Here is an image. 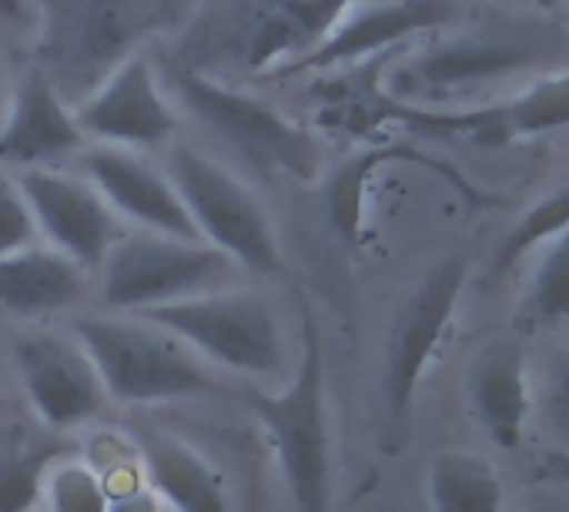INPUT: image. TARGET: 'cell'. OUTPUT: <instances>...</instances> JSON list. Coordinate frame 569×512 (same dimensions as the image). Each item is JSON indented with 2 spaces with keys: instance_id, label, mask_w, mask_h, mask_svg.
Segmentation results:
<instances>
[{
  "instance_id": "obj_22",
  "label": "cell",
  "mask_w": 569,
  "mask_h": 512,
  "mask_svg": "<svg viewBox=\"0 0 569 512\" xmlns=\"http://www.w3.org/2000/svg\"><path fill=\"white\" fill-rule=\"evenodd\" d=\"M509 138H539L569 128V71L532 81L522 94L502 104Z\"/></svg>"
},
{
  "instance_id": "obj_21",
  "label": "cell",
  "mask_w": 569,
  "mask_h": 512,
  "mask_svg": "<svg viewBox=\"0 0 569 512\" xmlns=\"http://www.w3.org/2000/svg\"><path fill=\"white\" fill-rule=\"evenodd\" d=\"M566 228H569V181L559 184L556 191L542 194L506 231V238L496 244V254H492V279H502L506 272H512L526 259V251L546 244L549 238H556Z\"/></svg>"
},
{
  "instance_id": "obj_23",
  "label": "cell",
  "mask_w": 569,
  "mask_h": 512,
  "mask_svg": "<svg viewBox=\"0 0 569 512\" xmlns=\"http://www.w3.org/2000/svg\"><path fill=\"white\" fill-rule=\"evenodd\" d=\"M522 312L532 325L559 322L569 315V228L546 241V251L522 299Z\"/></svg>"
},
{
  "instance_id": "obj_16",
  "label": "cell",
  "mask_w": 569,
  "mask_h": 512,
  "mask_svg": "<svg viewBox=\"0 0 569 512\" xmlns=\"http://www.w3.org/2000/svg\"><path fill=\"white\" fill-rule=\"evenodd\" d=\"M539 58V48L522 38L509 34H476V38H456L442 41L429 51H422L409 64L412 88L419 91H466L489 81H502L509 74L526 71Z\"/></svg>"
},
{
  "instance_id": "obj_26",
  "label": "cell",
  "mask_w": 569,
  "mask_h": 512,
  "mask_svg": "<svg viewBox=\"0 0 569 512\" xmlns=\"http://www.w3.org/2000/svg\"><path fill=\"white\" fill-rule=\"evenodd\" d=\"M542 419L546 429L562 442V449L569 452V352L556 362V369L546 379V392H542Z\"/></svg>"
},
{
  "instance_id": "obj_2",
  "label": "cell",
  "mask_w": 569,
  "mask_h": 512,
  "mask_svg": "<svg viewBox=\"0 0 569 512\" xmlns=\"http://www.w3.org/2000/svg\"><path fill=\"white\" fill-rule=\"evenodd\" d=\"M71 329L91 352L108 399L154 405L228 392L224 379L204 359L138 312L78 315Z\"/></svg>"
},
{
  "instance_id": "obj_17",
  "label": "cell",
  "mask_w": 569,
  "mask_h": 512,
  "mask_svg": "<svg viewBox=\"0 0 569 512\" xmlns=\"http://www.w3.org/2000/svg\"><path fill=\"white\" fill-rule=\"evenodd\" d=\"M469 412L486 439L506 452L519 449L529 419V379L522 349L512 342H489L466 375Z\"/></svg>"
},
{
  "instance_id": "obj_18",
  "label": "cell",
  "mask_w": 569,
  "mask_h": 512,
  "mask_svg": "<svg viewBox=\"0 0 569 512\" xmlns=\"http://www.w3.org/2000/svg\"><path fill=\"white\" fill-rule=\"evenodd\" d=\"M134 449L148 485L174 512H231L221 472L181 435L164 429H141L134 432Z\"/></svg>"
},
{
  "instance_id": "obj_3",
  "label": "cell",
  "mask_w": 569,
  "mask_h": 512,
  "mask_svg": "<svg viewBox=\"0 0 569 512\" xmlns=\"http://www.w3.org/2000/svg\"><path fill=\"white\" fill-rule=\"evenodd\" d=\"M164 168L201 241L224 251L241 272L274 275L281 269L274 221L244 178L208 151L181 141L168 144Z\"/></svg>"
},
{
  "instance_id": "obj_27",
  "label": "cell",
  "mask_w": 569,
  "mask_h": 512,
  "mask_svg": "<svg viewBox=\"0 0 569 512\" xmlns=\"http://www.w3.org/2000/svg\"><path fill=\"white\" fill-rule=\"evenodd\" d=\"M108 512H161V495L148 485H131L121 492H111Z\"/></svg>"
},
{
  "instance_id": "obj_14",
  "label": "cell",
  "mask_w": 569,
  "mask_h": 512,
  "mask_svg": "<svg viewBox=\"0 0 569 512\" xmlns=\"http://www.w3.org/2000/svg\"><path fill=\"white\" fill-rule=\"evenodd\" d=\"M91 272L48 241L0 254V312L14 319H51L84 302Z\"/></svg>"
},
{
  "instance_id": "obj_28",
  "label": "cell",
  "mask_w": 569,
  "mask_h": 512,
  "mask_svg": "<svg viewBox=\"0 0 569 512\" xmlns=\"http://www.w3.org/2000/svg\"><path fill=\"white\" fill-rule=\"evenodd\" d=\"M546 485L536 489L522 512H569V485L556 479H542Z\"/></svg>"
},
{
  "instance_id": "obj_4",
  "label": "cell",
  "mask_w": 569,
  "mask_h": 512,
  "mask_svg": "<svg viewBox=\"0 0 569 512\" xmlns=\"http://www.w3.org/2000/svg\"><path fill=\"white\" fill-rule=\"evenodd\" d=\"M171 98L188 108L214 138L228 141L258 171L292 174L299 181H319L322 148L309 128L296 124L258 94L238 91L194 68L164 71Z\"/></svg>"
},
{
  "instance_id": "obj_8",
  "label": "cell",
  "mask_w": 569,
  "mask_h": 512,
  "mask_svg": "<svg viewBox=\"0 0 569 512\" xmlns=\"http://www.w3.org/2000/svg\"><path fill=\"white\" fill-rule=\"evenodd\" d=\"M88 144H111L131 151L168 148L178 134V101L164 84V71L144 54L128 51L74 108Z\"/></svg>"
},
{
  "instance_id": "obj_11",
  "label": "cell",
  "mask_w": 569,
  "mask_h": 512,
  "mask_svg": "<svg viewBox=\"0 0 569 512\" xmlns=\"http://www.w3.org/2000/svg\"><path fill=\"white\" fill-rule=\"evenodd\" d=\"M74 161L78 171L104 194L121 224L138 231L198 238L168 168L154 164L144 151L88 144Z\"/></svg>"
},
{
  "instance_id": "obj_7",
  "label": "cell",
  "mask_w": 569,
  "mask_h": 512,
  "mask_svg": "<svg viewBox=\"0 0 569 512\" xmlns=\"http://www.w3.org/2000/svg\"><path fill=\"white\" fill-rule=\"evenodd\" d=\"M466 279H469V262L462 254L442 259L422 275V282L416 285V292L406 299V305L392 322L389 345H386V372H382L389 452H399L409 435V415L419 382L452 329Z\"/></svg>"
},
{
  "instance_id": "obj_15",
  "label": "cell",
  "mask_w": 569,
  "mask_h": 512,
  "mask_svg": "<svg viewBox=\"0 0 569 512\" xmlns=\"http://www.w3.org/2000/svg\"><path fill=\"white\" fill-rule=\"evenodd\" d=\"M392 161H412L422 164L436 174H442L472 208H496L499 198L476 188L472 181H466L452 164L419 151V144H406V141H372L366 151H359L356 158H349L332 178H329V221L336 228V234L349 244L359 248L362 234H366V201H369V184L376 178V171L382 164Z\"/></svg>"
},
{
  "instance_id": "obj_1",
  "label": "cell",
  "mask_w": 569,
  "mask_h": 512,
  "mask_svg": "<svg viewBox=\"0 0 569 512\" xmlns=\"http://www.w3.org/2000/svg\"><path fill=\"white\" fill-rule=\"evenodd\" d=\"M244 402L274 449L296 512H332L336 462L326 352L309 305H302V359L296 379L281 392H244Z\"/></svg>"
},
{
  "instance_id": "obj_25",
  "label": "cell",
  "mask_w": 569,
  "mask_h": 512,
  "mask_svg": "<svg viewBox=\"0 0 569 512\" xmlns=\"http://www.w3.org/2000/svg\"><path fill=\"white\" fill-rule=\"evenodd\" d=\"M34 241H41V234L31 204L24 198V188L14 171L0 164V254H11Z\"/></svg>"
},
{
  "instance_id": "obj_20",
  "label": "cell",
  "mask_w": 569,
  "mask_h": 512,
  "mask_svg": "<svg viewBox=\"0 0 569 512\" xmlns=\"http://www.w3.org/2000/svg\"><path fill=\"white\" fill-rule=\"evenodd\" d=\"M426 492L432 512H502V479L472 452L436 455Z\"/></svg>"
},
{
  "instance_id": "obj_30",
  "label": "cell",
  "mask_w": 569,
  "mask_h": 512,
  "mask_svg": "<svg viewBox=\"0 0 569 512\" xmlns=\"http://www.w3.org/2000/svg\"><path fill=\"white\" fill-rule=\"evenodd\" d=\"M539 479H556L569 485V452H552L542 465H539Z\"/></svg>"
},
{
  "instance_id": "obj_10",
  "label": "cell",
  "mask_w": 569,
  "mask_h": 512,
  "mask_svg": "<svg viewBox=\"0 0 569 512\" xmlns=\"http://www.w3.org/2000/svg\"><path fill=\"white\" fill-rule=\"evenodd\" d=\"M31 214L38 221L41 241L64 251L91 275L101 269L104 254L121 238L124 224L104 201V194L78 171L64 164L14 171Z\"/></svg>"
},
{
  "instance_id": "obj_12",
  "label": "cell",
  "mask_w": 569,
  "mask_h": 512,
  "mask_svg": "<svg viewBox=\"0 0 569 512\" xmlns=\"http://www.w3.org/2000/svg\"><path fill=\"white\" fill-rule=\"evenodd\" d=\"M449 21L446 0H356L329 34L292 68V74H329L396 51L402 41L439 31ZM289 74V78H292Z\"/></svg>"
},
{
  "instance_id": "obj_5",
  "label": "cell",
  "mask_w": 569,
  "mask_h": 512,
  "mask_svg": "<svg viewBox=\"0 0 569 512\" xmlns=\"http://www.w3.org/2000/svg\"><path fill=\"white\" fill-rule=\"evenodd\" d=\"M241 272L224 251L201 238L124 228L111 244L101 275V302L111 312H144L211 289H224Z\"/></svg>"
},
{
  "instance_id": "obj_6",
  "label": "cell",
  "mask_w": 569,
  "mask_h": 512,
  "mask_svg": "<svg viewBox=\"0 0 569 512\" xmlns=\"http://www.w3.org/2000/svg\"><path fill=\"white\" fill-rule=\"evenodd\" d=\"M178 335L211 369L271 379L284 365V339L271 305L254 292L211 289L171 305L138 312Z\"/></svg>"
},
{
  "instance_id": "obj_19",
  "label": "cell",
  "mask_w": 569,
  "mask_h": 512,
  "mask_svg": "<svg viewBox=\"0 0 569 512\" xmlns=\"http://www.w3.org/2000/svg\"><path fill=\"white\" fill-rule=\"evenodd\" d=\"M78 452L64 439L11 425L0 432V512H28L44 495V479L51 465Z\"/></svg>"
},
{
  "instance_id": "obj_24",
  "label": "cell",
  "mask_w": 569,
  "mask_h": 512,
  "mask_svg": "<svg viewBox=\"0 0 569 512\" xmlns=\"http://www.w3.org/2000/svg\"><path fill=\"white\" fill-rule=\"evenodd\" d=\"M44 499L51 512H108V485L104 475L74 452L58 459L44 479Z\"/></svg>"
},
{
  "instance_id": "obj_13",
  "label": "cell",
  "mask_w": 569,
  "mask_h": 512,
  "mask_svg": "<svg viewBox=\"0 0 569 512\" xmlns=\"http://www.w3.org/2000/svg\"><path fill=\"white\" fill-rule=\"evenodd\" d=\"M88 148V138L48 71H31L8 94L0 118V164L8 171L68 164Z\"/></svg>"
},
{
  "instance_id": "obj_31",
  "label": "cell",
  "mask_w": 569,
  "mask_h": 512,
  "mask_svg": "<svg viewBox=\"0 0 569 512\" xmlns=\"http://www.w3.org/2000/svg\"><path fill=\"white\" fill-rule=\"evenodd\" d=\"M8 84H4V74H0V118H4V104H8Z\"/></svg>"
},
{
  "instance_id": "obj_29",
  "label": "cell",
  "mask_w": 569,
  "mask_h": 512,
  "mask_svg": "<svg viewBox=\"0 0 569 512\" xmlns=\"http://www.w3.org/2000/svg\"><path fill=\"white\" fill-rule=\"evenodd\" d=\"M34 18L31 0H0V24L8 28H28Z\"/></svg>"
},
{
  "instance_id": "obj_32",
  "label": "cell",
  "mask_w": 569,
  "mask_h": 512,
  "mask_svg": "<svg viewBox=\"0 0 569 512\" xmlns=\"http://www.w3.org/2000/svg\"><path fill=\"white\" fill-rule=\"evenodd\" d=\"M566 4H569V0H566Z\"/></svg>"
},
{
  "instance_id": "obj_9",
  "label": "cell",
  "mask_w": 569,
  "mask_h": 512,
  "mask_svg": "<svg viewBox=\"0 0 569 512\" xmlns=\"http://www.w3.org/2000/svg\"><path fill=\"white\" fill-rule=\"evenodd\" d=\"M21 389L51 432H71L101 415L108 389L74 332L31 329L11 349Z\"/></svg>"
}]
</instances>
